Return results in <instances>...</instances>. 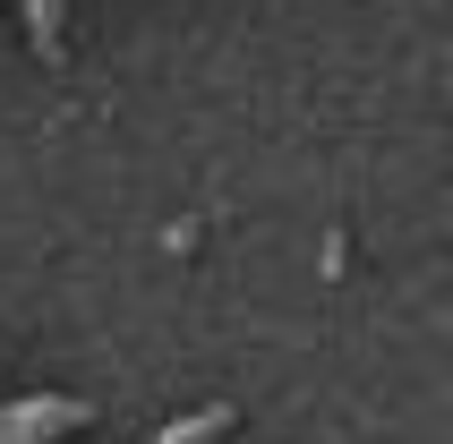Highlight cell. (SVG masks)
<instances>
[{
  "instance_id": "1",
  "label": "cell",
  "mask_w": 453,
  "mask_h": 444,
  "mask_svg": "<svg viewBox=\"0 0 453 444\" xmlns=\"http://www.w3.org/2000/svg\"><path fill=\"white\" fill-rule=\"evenodd\" d=\"M86 410L77 402H18V410H0V444H43L60 427H77Z\"/></svg>"
},
{
  "instance_id": "2",
  "label": "cell",
  "mask_w": 453,
  "mask_h": 444,
  "mask_svg": "<svg viewBox=\"0 0 453 444\" xmlns=\"http://www.w3.org/2000/svg\"><path fill=\"white\" fill-rule=\"evenodd\" d=\"M223 427H231V410H188V419H180V427H163L154 444H214Z\"/></svg>"
},
{
  "instance_id": "3",
  "label": "cell",
  "mask_w": 453,
  "mask_h": 444,
  "mask_svg": "<svg viewBox=\"0 0 453 444\" xmlns=\"http://www.w3.org/2000/svg\"><path fill=\"white\" fill-rule=\"evenodd\" d=\"M26 18H35V43H60V0H26Z\"/></svg>"
}]
</instances>
